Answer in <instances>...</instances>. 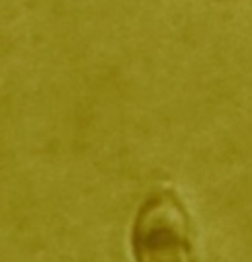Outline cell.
Segmentation results:
<instances>
[{
	"label": "cell",
	"mask_w": 252,
	"mask_h": 262,
	"mask_svg": "<svg viewBox=\"0 0 252 262\" xmlns=\"http://www.w3.org/2000/svg\"><path fill=\"white\" fill-rule=\"evenodd\" d=\"M131 246L137 262H193L188 215L170 190H158L139 207Z\"/></svg>",
	"instance_id": "cell-1"
}]
</instances>
